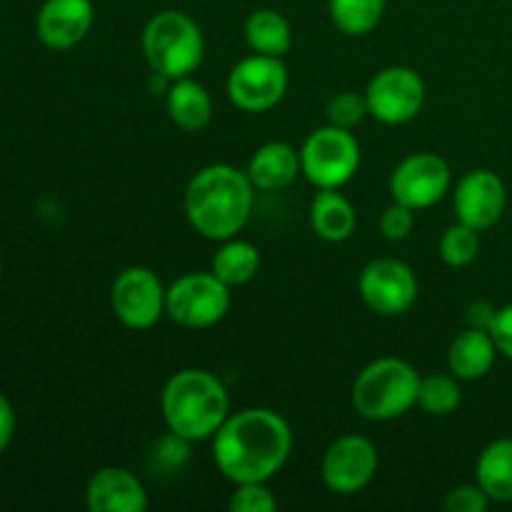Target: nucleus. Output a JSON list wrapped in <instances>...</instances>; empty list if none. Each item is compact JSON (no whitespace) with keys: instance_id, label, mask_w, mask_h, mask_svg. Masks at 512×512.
<instances>
[{"instance_id":"f257e3e1","label":"nucleus","mask_w":512,"mask_h":512,"mask_svg":"<svg viewBox=\"0 0 512 512\" xmlns=\"http://www.w3.org/2000/svg\"><path fill=\"white\" fill-rule=\"evenodd\" d=\"M293 450L288 420L270 408H245L228 415L213 435V460L233 485L268 483Z\"/></svg>"},{"instance_id":"f03ea898","label":"nucleus","mask_w":512,"mask_h":512,"mask_svg":"<svg viewBox=\"0 0 512 512\" xmlns=\"http://www.w3.org/2000/svg\"><path fill=\"white\" fill-rule=\"evenodd\" d=\"M255 185L248 173L228 163H213L198 170L185 188V215L190 225L208 240L235 238L250 220Z\"/></svg>"},{"instance_id":"7ed1b4c3","label":"nucleus","mask_w":512,"mask_h":512,"mask_svg":"<svg viewBox=\"0 0 512 512\" xmlns=\"http://www.w3.org/2000/svg\"><path fill=\"white\" fill-rule=\"evenodd\" d=\"M168 430L198 443L213 438L230 415V395L223 380L203 368L178 370L160 393Z\"/></svg>"},{"instance_id":"20e7f679","label":"nucleus","mask_w":512,"mask_h":512,"mask_svg":"<svg viewBox=\"0 0 512 512\" xmlns=\"http://www.w3.org/2000/svg\"><path fill=\"white\" fill-rule=\"evenodd\" d=\"M420 375L408 360L378 358L353 383V408L373 423H388L418 405Z\"/></svg>"},{"instance_id":"39448f33","label":"nucleus","mask_w":512,"mask_h":512,"mask_svg":"<svg viewBox=\"0 0 512 512\" xmlns=\"http://www.w3.org/2000/svg\"><path fill=\"white\" fill-rule=\"evenodd\" d=\"M143 53L153 73L170 80L188 78L203 63V30L183 10H160L145 23Z\"/></svg>"},{"instance_id":"423d86ee","label":"nucleus","mask_w":512,"mask_h":512,"mask_svg":"<svg viewBox=\"0 0 512 512\" xmlns=\"http://www.w3.org/2000/svg\"><path fill=\"white\" fill-rule=\"evenodd\" d=\"M303 175L315 188H343L360 168V143L348 128L323 125L300 148Z\"/></svg>"},{"instance_id":"0eeeda50","label":"nucleus","mask_w":512,"mask_h":512,"mask_svg":"<svg viewBox=\"0 0 512 512\" xmlns=\"http://www.w3.org/2000/svg\"><path fill=\"white\" fill-rule=\"evenodd\" d=\"M230 310V288L210 273H188L165 293V313L180 328L205 330L218 325Z\"/></svg>"},{"instance_id":"6e6552de","label":"nucleus","mask_w":512,"mask_h":512,"mask_svg":"<svg viewBox=\"0 0 512 512\" xmlns=\"http://www.w3.org/2000/svg\"><path fill=\"white\" fill-rule=\"evenodd\" d=\"M288 93V68L273 55H250L233 65L228 75V98L245 113H265Z\"/></svg>"},{"instance_id":"1a4fd4ad","label":"nucleus","mask_w":512,"mask_h":512,"mask_svg":"<svg viewBox=\"0 0 512 512\" xmlns=\"http://www.w3.org/2000/svg\"><path fill=\"white\" fill-rule=\"evenodd\" d=\"M370 115L385 125H403L418 118L425 105V80L408 65H390L375 73L365 88Z\"/></svg>"},{"instance_id":"9d476101","label":"nucleus","mask_w":512,"mask_h":512,"mask_svg":"<svg viewBox=\"0 0 512 512\" xmlns=\"http://www.w3.org/2000/svg\"><path fill=\"white\" fill-rule=\"evenodd\" d=\"M358 290L368 310L383 318H395L408 313L418 300V278L403 260L375 258L360 273Z\"/></svg>"},{"instance_id":"9b49d317","label":"nucleus","mask_w":512,"mask_h":512,"mask_svg":"<svg viewBox=\"0 0 512 512\" xmlns=\"http://www.w3.org/2000/svg\"><path fill=\"white\" fill-rule=\"evenodd\" d=\"M165 293L158 275L143 265L125 268L110 288V308L130 330H148L165 315Z\"/></svg>"},{"instance_id":"f8f14e48","label":"nucleus","mask_w":512,"mask_h":512,"mask_svg":"<svg viewBox=\"0 0 512 512\" xmlns=\"http://www.w3.org/2000/svg\"><path fill=\"white\" fill-rule=\"evenodd\" d=\"M380 465L378 448L365 435H343L325 450L320 475L323 483L338 495H355L368 488Z\"/></svg>"},{"instance_id":"ddd939ff","label":"nucleus","mask_w":512,"mask_h":512,"mask_svg":"<svg viewBox=\"0 0 512 512\" xmlns=\"http://www.w3.org/2000/svg\"><path fill=\"white\" fill-rule=\"evenodd\" d=\"M450 165L435 153L408 155L390 175V195L395 203L413 210H425L440 203L450 190Z\"/></svg>"},{"instance_id":"4468645a","label":"nucleus","mask_w":512,"mask_h":512,"mask_svg":"<svg viewBox=\"0 0 512 512\" xmlns=\"http://www.w3.org/2000/svg\"><path fill=\"white\" fill-rule=\"evenodd\" d=\"M453 205L460 223L475 230H488L503 218L505 205H508V190H505L503 178L493 170H470L455 188Z\"/></svg>"},{"instance_id":"2eb2a0df","label":"nucleus","mask_w":512,"mask_h":512,"mask_svg":"<svg viewBox=\"0 0 512 512\" xmlns=\"http://www.w3.org/2000/svg\"><path fill=\"white\" fill-rule=\"evenodd\" d=\"M95 23L93 0H45L35 18L40 43L68 50L90 33Z\"/></svg>"},{"instance_id":"dca6fc26","label":"nucleus","mask_w":512,"mask_h":512,"mask_svg":"<svg viewBox=\"0 0 512 512\" xmlns=\"http://www.w3.org/2000/svg\"><path fill=\"white\" fill-rule=\"evenodd\" d=\"M85 503L90 512H145L148 493L130 470L108 465L88 480Z\"/></svg>"},{"instance_id":"f3484780","label":"nucleus","mask_w":512,"mask_h":512,"mask_svg":"<svg viewBox=\"0 0 512 512\" xmlns=\"http://www.w3.org/2000/svg\"><path fill=\"white\" fill-rule=\"evenodd\" d=\"M245 173H248L255 190H265V193L285 190L295 183L298 173H303L300 150H295L290 143H283V140L260 145L250 158Z\"/></svg>"},{"instance_id":"a211bd4d","label":"nucleus","mask_w":512,"mask_h":512,"mask_svg":"<svg viewBox=\"0 0 512 512\" xmlns=\"http://www.w3.org/2000/svg\"><path fill=\"white\" fill-rule=\"evenodd\" d=\"M495 358H498V345L490 330L468 328L450 345L448 368L458 380H480L493 370Z\"/></svg>"},{"instance_id":"6ab92c4d","label":"nucleus","mask_w":512,"mask_h":512,"mask_svg":"<svg viewBox=\"0 0 512 512\" xmlns=\"http://www.w3.org/2000/svg\"><path fill=\"white\" fill-rule=\"evenodd\" d=\"M358 215L340 188H320L310 203V228L325 243H343L355 233Z\"/></svg>"},{"instance_id":"aec40b11","label":"nucleus","mask_w":512,"mask_h":512,"mask_svg":"<svg viewBox=\"0 0 512 512\" xmlns=\"http://www.w3.org/2000/svg\"><path fill=\"white\" fill-rule=\"evenodd\" d=\"M165 105H168L170 120L185 133H198L213 118V98H210L208 88L190 75L170 83L168 93H165Z\"/></svg>"},{"instance_id":"412c9836","label":"nucleus","mask_w":512,"mask_h":512,"mask_svg":"<svg viewBox=\"0 0 512 512\" xmlns=\"http://www.w3.org/2000/svg\"><path fill=\"white\" fill-rule=\"evenodd\" d=\"M475 478L490 500L512 503V438L495 440L480 453Z\"/></svg>"},{"instance_id":"4be33fe9","label":"nucleus","mask_w":512,"mask_h":512,"mask_svg":"<svg viewBox=\"0 0 512 512\" xmlns=\"http://www.w3.org/2000/svg\"><path fill=\"white\" fill-rule=\"evenodd\" d=\"M245 40L255 53L283 58L293 45V30L283 13L273 8H260L245 20Z\"/></svg>"},{"instance_id":"5701e85b","label":"nucleus","mask_w":512,"mask_h":512,"mask_svg":"<svg viewBox=\"0 0 512 512\" xmlns=\"http://www.w3.org/2000/svg\"><path fill=\"white\" fill-rule=\"evenodd\" d=\"M210 270H213L228 288H240V285L250 283V280L258 275L260 253L253 243L238 240V235H235V238L223 240L218 253L213 255Z\"/></svg>"},{"instance_id":"b1692460","label":"nucleus","mask_w":512,"mask_h":512,"mask_svg":"<svg viewBox=\"0 0 512 512\" xmlns=\"http://www.w3.org/2000/svg\"><path fill=\"white\" fill-rule=\"evenodd\" d=\"M388 0H328L335 28L345 35H368L380 25Z\"/></svg>"},{"instance_id":"393cba45","label":"nucleus","mask_w":512,"mask_h":512,"mask_svg":"<svg viewBox=\"0 0 512 512\" xmlns=\"http://www.w3.org/2000/svg\"><path fill=\"white\" fill-rule=\"evenodd\" d=\"M460 403H463V390L453 373H430L420 378L418 405L423 408V413L445 418V415H453Z\"/></svg>"},{"instance_id":"a878e982","label":"nucleus","mask_w":512,"mask_h":512,"mask_svg":"<svg viewBox=\"0 0 512 512\" xmlns=\"http://www.w3.org/2000/svg\"><path fill=\"white\" fill-rule=\"evenodd\" d=\"M480 230L470 228L465 223L450 225L440 238V258L450 268H465L473 263L480 253Z\"/></svg>"},{"instance_id":"bb28decb","label":"nucleus","mask_w":512,"mask_h":512,"mask_svg":"<svg viewBox=\"0 0 512 512\" xmlns=\"http://www.w3.org/2000/svg\"><path fill=\"white\" fill-rule=\"evenodd\" d=\"M325 115H328L330 125L353 130L355 125H360L370 115L368 98H365V93L360 95V93H353V90H345V93L333 95V98L328 100Z\"/></svg>"},{"instance_id":"cd10ccee","label":"nucleus","mask_w":512,"mask_h":512,"mask_svg":"<svg viewBox=\"0 0 512 512\" xmlns=\"http://www.w3.org/2000/svg\"><path fill=\"white\" fill-rule=\"evenodd\" d=\"M230 510L233 512H273L278 510V500L268 490L265 483H243L235 485V493L230 495Z\"/></svg>"},{"instance_id":"c85d7f7f","label":"nucleus","mask_w":512,"mask_h":512,"mask_svg":"<svg viewBox=\"0 0 512 512\" xmlns=\"http://www.w3.org/2000/svg\"><path fill=\"white\" fill-rule=\"evenodd\" d=\"M188 458H190V440L180 438L178 433L168 430V435L160 438L158 445H155L153 465L173 473V470L183 468V465L188 463Z\"/></svg>"},{"instance_id":"c756f323","label":"nucleus","mask_w":512,"mask_h":512,"mask_svg":"<svg viewBox=\"0 0 512 512\" xmlns=\"http://www.w3.org/2000/svg\"><path fill=\"white\" fill-rule=\"evenodd\" d=\"M415 228V210L408 208L403 203L388 205L380 215V233L385 235V240L390 243H400V240L408 238Z\"/></svg>"},{"instance_id":"7c9ffc66","label":"nucleus","mask_w":512,"mask_h":512,"mask_svg":"<svg viewBox=\"0 0 512 512\" xmlns=\"http://www.w3.org/2000/svg\"><path fill=\"white\" fill-rule=\"evenodd\" d=\"M493 500L488 498L483 488L478 483L473 485H458V488L450 490L445 495L443 508L448 512H485Z\"/></svg>"},{"instance_id":"2f4dec72","label":"nucleus","mask_w":512,"mask_h":512,"mask_svg":"<svg viewBox=\"0 0 512 512\" xmlns=\"http://www.w3.org/2000/svg\"><path fill=\"white\" fill-rule=\"evenodd\" d=\"M490 335L498 345V353L512 360V303L498 310L493 325H490Z\"/></svg>"},{"instance_id":"473e14b6","label":"nucleus","mask_w":512,"mask_h":512,"mask_svg":"<svg viewBox=\"0 0 512 512\" xmlns=\"http://www.w3.org/2000/svg\"><path fill=\"white\" fill-rule=\"evenodd\" d=\"M495 315H498V308H495L493 303H488V300H475V303H470L468 310H465V320H468V328L490 330Z\"/></svg>"},{"instance_id":"72a5a7b5","label":"nucleus","mask_w":512,"mask_h":512,"mask_svg":"<svg viewBox=\"0 0 512 512\" xmlns=\"http://www.w3.org/2000/svg\"><path fill=\"white\" fill-rule=\"evenodd\" d=\"M15 435V410L10 405V400L0 393V453L8 450V445L13 443Z\"/></svg>"},{"instance_id":"f704fd0d","label":"nucleus","mask_w":512,"mask_h":512,"mask_svg":"<svg viewBox=\"0 0 512 512\" xmlns=\"http://www.w3.org/2000/svg\"><path fill=\"white\" fill-rule=\"evenodd\" d=\"M0 275H3V263H0Z\"/></svg>"}]
</instances>
